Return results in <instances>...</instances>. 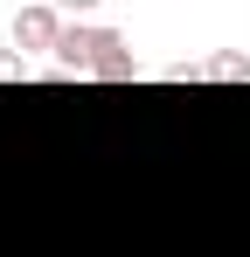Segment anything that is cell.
Returning a JSON list of instances; mask_svg holds the SVG:
<instances>
[{"mask_svg":"<svg viewBox=\"0 0 250 257\" xmlns=\"http://www.w3.org/2000/svg\"><path fill=\"white\" fill-rule=\"evenodd\" d=\"M202 77L208 84H250V56L243 49H215V56L202 63Z\"/></svg>","mask_w":250,"mask_h":257,"instance_id":"obj_4","label":"cell"},{"mask_svg":"<svg viewBox=\"0 0 250 257\" xmlns=\"http://www.w3.org/2000/svg\"><path fill=\"white\" fill-rule=\"evenodd\" d=\"M90 77H97V84H132V77H139V56H132V42H125L118 28H104V42L90 56Z\"/></svg>","mask_w":250,"mask_h":257,"instance_id":"obj_2","label":"cell"},{"mask_svg":"<svg viewBox=\"0 0 250 257\" xmlns=\"http://www.w3.org/2000/svg\"><path fill=\"white\" fill-rule=\"evenodd\" d=\"M0 84H28V56H14V49H0Z\"/></svg>","mask_w":250,"mask_h":257,"instance_id":"obj_5","label":"cell"},{"mask_svg":"<svg viewBox=\"0 0 250 257\" xmlns=\"http://www.w3.org/2000/svg\"><path fill=\"white\" fill-rule=\"evenodd\" d=\"M104 42V28H90V21H70L63 28V42H56V70L63 77H90V56Z\"/></svg>","mask_w":250,"mask_h":257,"instance_id":"obj_3","label":"cell"},{"mask_svg":"<svg viewBox=\"0 0 250 257\" xmlns=\"http://www.w3.org/2000/svg\"><path fill=\"white\" fill-rule=\"evenodd\" d=\"M63 28H70V21H63L49 0H35V7L14 14V49H21V56H28V49H56V42H63Z\"/></svg>","mask_w":250,"mask_h":257,"instance_id":"obj_1","label":"cell"},{"mask_svg":"<svg viewBox=\"0 0 250 257\" xmlns=\"http://www.w3.org/2000/svg\"><path fill=\"white\" fill-rule=\"evenodd\" d=\"M49 7H56V14H63V21H70V14H77V21H83V14H90V7H97V0H49Z\"/></svg>","mask_w":250,"mask_h":257,"instance_id":"obj_6","label":"cell"}]
</instances>
